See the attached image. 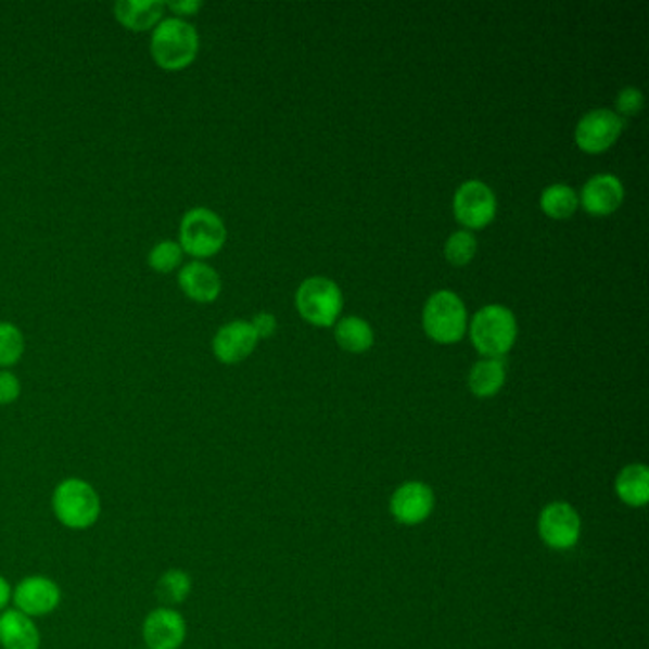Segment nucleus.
I'll return each instance as SVG.
<instances>
[{"label":"nucleus","instance_id":"f257e3e1","mask_svg":"<svg viewBox=\"0 0 649 649\" xmlns=\"http://www.w3.org/2000/svg\"><path fill=\"white\" fill-rule=\"evenodd\" d=\"M201 52V35L189 20L166 16L151 31L149 54L158 69L168 73L191 67Z\"/></svg>","mask_w":649,"mask_h":649},{"label":"nucleus","instance_id":"f03ea898","mask_svg":"<svg viewBox=\"0 0 649 649\" xmlns=\"http://www.w3.org/2000/svg\"><path fill=\"white\" fill-rule=\"evenodd\" d=\"M52 510L63 527L86 532L98 524L101 517V497L98 489L85 479H63L52 492Z\"/></svg>","mask_w":649,"mask_h":649},{"label":"nucleus","instance_id":"7ed1b4c3","mask_svg":"<svg viewBox=\"0 0 649 649\" xmlns=\"http://www.w3.org/2000/svg\"><path fill=\"white\" fill-rule=\"evenodd\" d=\"M178 242L183 254L196 262H204L224 250L227 227L214 209L194 206L179 219Z\"/></svg>","mask_w":649,"mask_h":649},{"label":"nucleus","instance_id":"20e7f679","mask_svg":"<svg viewBox=\"0 0 649 649\" xmlns=\"http://www.w3.org/2000/svg\"><path fill=\"white\" fill-rule=\"evenodd\" d=\"M517 335V318L502 305H486L472 317V345L486 358L501 360L514 345Z\"/></svg>","mask_w":649,"mask_h":649},{"label":"nucleus","instance_id":"39448f33","mask_svg":"<svg viewBox=\"0 0 649 649\" xmlns=\"http://www.w3.org/2000/svg\"><path fill=\"white\" fill-rule=\"evenodd\" d=\"M423 328L431 340L442 345L463 340L467 307L461 297L449 290L431 295L423 307Z\"/></svg>","mask_w":649,"mask_h":649},{"label":"nucleus","instance_id":"423d86ee","mask_svg":"<svg viewBox=\"0 0 649 649\" xmlns=\"http://www.w3.org/2000/svg\"><path fill=\"white\" fill-rule=\"evenodd\" d=\"M295 307L309 324L330 328L338 322L343 309V295L333 280L310 277L303 280L295 294Z\"/></svg>","mask_w":649,"mask_h":649},{"label":"nucleus","instance_id":"0eeeda50","mask_svg":"<svg viewBox=\"0 0 649 649\" xmlns=\"http://www.w3.org/2000/svg\"><path fill=\"white\" fill-rule=\"evenodd\" d=\"M625 128V120L610 109H593L575 126V143L588 155H600L613 148Z\"/></svg>","mask_w":649,"mask_h":649},{"label":"nucleus","instance_id":"6e6552de","mask_svg":"<svg viewBox=\"0 0 649 649\" xmlns=\"http://www.w3.org/2000/svg\"><path fill=\"white\" fill-rule=\"evenodd\" d=\"M62 587L47 575H27L17 581L12 593L14 610L27 618H47L62 606Z\"/></svg>","mask_w":649,"mask_h":649},{"label":"nucleus","instance_id":"1a4fd4ad","mask_svg":"<svg viewBox=\"0 0 649 649\" xmlns=\"http://www.w3.org/2000/svg\"><path fill=\"white\" fill-rule=\"evenodd\" d=\"M497 201L486 183L469 179L459 186L454 196V214L467 229H484L495 219Z\"/></svg>","mask_w":649,"mask_h":649},{"label":"nucleus","instance_id":"9d476101","mask_svg":"<svg viewBox=\"0 0 649 649\" xmlns=\"http://www.w3.org/2000/svg\"><path fill=\"white\" fill-rule=\"evenodd\" d=\"M141 638L148 649H179L186 644V618L176 608L158 606L143 619Z\"/></svg>","mask_w":649,"mask_h":649},{"label":"nucleus","instance_id":"9b49d317","mask_svg":"<svg viewBox=\"0 0 649 649\" xmlns=\"http://www.w3.org/2000/svg\"><path fill=\"white\" fill-rule=\"evenodd\" d=\"M539 535L549 547L558 550L572 549L580 542L581 518L568 502H550L539 514Z\"/></svg>","mask_w":649,"mask_h":649},{"label":"nucleus","instance_id":"f8f14e48","mask_svg":"<svg viewBox=\"0 0 649 649\" xmlns=\"http://www.w3.org/2000/svg\"><path fill=\"white\" fill-rule=\"evenodd\" d=\"M259 343L254 326L247 320H231L217 330L212 340V353L217 360L227 366L242 362L254 353Z\"/></svg>","mask_w":649,"mask_h":649},{"label":"nucleus","instance_id":"ddd939ff","mask_svg":"<svg viewBox=\"0 0 649 649\" xmlns=\"http://www.w3.org/2000/svg\"><path fill=\"white\" fill-rule=\"evenodd\" d=\"M178 287L187 300L199 303V305H208V303L216 302L217 297L221 295L224 284H221L219 272L212 265L191 259L181 265V269L178 271Z\"/></svg>","mask_w":649,"mask_h":649},{"label":"nucleus","instance_id":"4468645a","mask_svg":"<svg viewBox=\"0 0 649 649\" xmlns=\"http://www.w3.org/2000/svg\"><path fill=\"white\" fill-rule=\"evenodd\" d=\"M434 494L423 482H406L391 499V512L404 526H416L431 517Z\"/></svg>","mask_w":649,"mask_h":649},{"label":"nucleus","instance_id":"2eb2a0df","mask_svg":"<svg viewBox=\"0 0 649 649\" xmlns=\"http://www.w3.org/2000/svg\"><path fill=\"white\" fill-rule=\"evenodd\" d=\"M625 189L621 179L611 174H598L588 179L581 191L580 204L590 216H611L623 204Z\"/></svg>","mask_w":649,"mask_h":649},{"label":"nucleus","instance_id":"dca6fc26","mask_svg":"<svg viewBox=\"0 0 649 649\" xmlns=\"http://www.w3.org/2000/svg\"><path fill=\"white\" fill-rule=\"evenodd\" d=\"M113 16L126 31L151 33L166 17L164 0H116Z\"/></svg>","mask_w":649,"mask_h":649},{"label":"nucleus","instance_id":"f3484780","mask_svg":"<svg viewBox=\"0 0 649 649\" xmlns=\"http://www.w3.org/2000/svg\"><path fill=\"white\" fill-rule=\"evenodd\" d=\"M42 636L35 619L9 608L0 613V648L40 649Z\"/></svg>","mask_w":649,"mask_h":649},{"label":"nucleus","instance_id":"a211bd4d","mask_svg":"<svg viewBox=\"0 0 649 649\" xmlns=\"http://www.w3.org/2000/svg\"><path fill=\"white\" fill-rule=\"evenodd\" d=\"M619 499L628 507H644L649 501V471L646 465H626L615 480Z\"/></svg>","mask_w":649,"mask_h":649},{"label":"nucleus","instance_id":"6ab92c4d","mask_svg":"<svg viewBox=\"0 0 649 649\" xmlns=\"http://www.w3.org/2000/svg\"><path fill=\"white\" fill-rule=\"evenodd\" d=\"M505 379H507L505 364L497 358H484L474 364L469 371V389L472 395L479 398H489L501 391Z\"/></svg>","mask_w":649,"mask_h":649},{"label":"nucleus","instance_id":"aec40b11","mask_svg":"<svg viewBox=\"0 0 649 649\" xmlns=\"http://www.w3.org/2000/svg\"><path fill=\"white\" fill-rule=\"evenodd\" d=\"M193 593V577L181 568H170L156 581L155 596L161 606L176 608L187 602V598Z\"/></svg>","mask_w":649,"mask_h":649},{"label":"nucleus","instance_id":"412c9836","mask_svg":"<svg viewBox=\"0 0 649 649\" xmlns=\"http://www.w3.org/2000/svg\"><path fill=\"white\" fill-rule=\"evenodd\" d=\"M335 341L343 351L353 355H362L366 351H370L376 335L364 318L345 317L341 318L335 326Z\"/></svg>","mask_w":649,"mask_h":649},{"label":"nucleus","instance_id":"4be33fe9","mask_svg":"<svg viewBox=\"0 0 649 649\" xmlns=\"http://www.w3.org/2000/svg\"><path fill=\"white\" fill-rule=\"evenodd\" d=\"M543 214L552 217V219H568L575 214L580 206V196L573 191V187L565 183H552L542 193Z\"/></svg>","mask_w":649,"mask_h":649},{"label":"nucleus","instance_id":"5701e85b","mask_svg":"<svg viewBox=\"0 0 649 649\" xmlns=\"http://www.w3.org/2000/svg\"><path fill=\"white\" fill-rule=\"evenodd\" d=\"M25 355V335L20 326L0 320V370H10L22 362Z\"/></svg>","mask_w":649,"mask_h":649},{"label":"nucleus","instance_id":"b1692460","mask_svg":"<svg viewBox=\"0 0 649 649\" xmlns=\"http://www.w3.org/2000/svg\"><path fill=\"white\" fill-rule=\"evenodd\" d=\"M186 259L183 250L179 246L178 240L164 239L156 242L155 246L149 250L148 265L151 271L158 275H170L181 269Z\"/></svg>","mask_w":649,"mask_h":649},{"label":"nucleus","instance_id":"393cba45","mask_svg":"<svg viewBox=\"0 0 649 649\" xmlns=\"http://www.w3.org/2000/svg\"><path fill=\"white\" fill-rule=\"evenodd\" d=\"M476 239L471 231L461 229L449 237L446 242V259L449 264L463 267V265L471 264L476 255Z\"/></svg>","mask_w":649,"mask_h":649},{"label":"nucleus","instance_id":"a878e982","mask_svg":"<svg viewBox=\"0 0 649 649\" xmlns=\"http://www.w3.org/2000/svg\"><path fill=\"white\" fill-rule=\"evenodd\" d=\"M615 107H618V115L634 116L640 113L644 107V93L634 88V86H626L619 92L618 100H615Z\"/></svg>","mask_w":649,"mask_h":649},{"label":"nucleus","instance_id":"bb28decb","mask_svg":"<svg viewBox=\"0 0 649 649\" xmlns=\"http://www.w3.org/2000/svg\"><path fill=\"white\" fill-rule=\"evenodd\" d=\"M22 396V381L12 370H0V406H10Z\"/></svg>","mask_w":649,"mask_h":649},{"label":"nucleus","instance_id":"cd10ccee","mask_svg":"<svg viewBox=\"0 0 649 649\" xmlns=\"http://www.w3.org/2000/svg\"><path fill=\"white\" fill-rule=\"evenodd\" d=\"M201 10V0H170V2H166V12H170L171 16L181 17V20L194 16Z\"/></svg>","mask_w":649,"mask_h":649},{"label":"nucleus","instance_id":"c85d7f7f","mask_svg":"<svg viewBox=\"0 0 649 649\" xmlns=\"http://www.w3.org/2000/svg\"><path fill=\"white\" fill-rule=\"evenodd\" d=\"M250 324L254 326L255 333H257L259 340H267V338H271L272 333L277 332V318L271 313L255 315Z\"/></svg>","mask_w":649,"mask_h":649},{"label":"nucleus","instance_id":"c756f323","mask_svg":"<svg viewBox=\"0 0 649 649\" xmlns=\"http://www.w3.org/2000/svg\"><path fill=\"white\" fill-rule=\"evenodd\" d=\"M12 593H14V585L7 577L0 575V613L9 610V606L12 603Z\"/></svg>","mask_w":649,"mask_h":649}]
</instances>
